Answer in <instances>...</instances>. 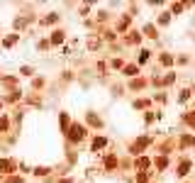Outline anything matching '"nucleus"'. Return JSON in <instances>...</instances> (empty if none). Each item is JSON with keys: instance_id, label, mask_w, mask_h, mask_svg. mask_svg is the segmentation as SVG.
Masks as SVG:
<instances>
[{"instance_id": "f257e3e1", "label": "nucleus", "mask_w": 195, "mask_h": 183, "mask_svg": "<svg viewBox=\"0 0 195 183\" xmlns=\"http://www.w3.org/2000/svg\"><path fill=\"white\" fill-rule=\"evenodd\" d=\"M83 134H86V127H81V124H73L71 129H68V139H83Z\"/></svg>"}, {"instance_id": "f03ea898", "label": "nucleus", "mask_w": 195, "mask_h": 183, "mask_svg": "<svg viewBox=\"0 0 195 183\" xmlns=\"http://www.w3.org/2000/svg\"><path fill=\"white\" fill-rule=\"evenodd\" d=\"M100 147H105V139L102 137H97L95 142H93V149H100Z\"/></svg>"}, {"instance_id": "20e7f679", "label": "nucleus", "mask_w": 195, "mask_h": 183, "mask_svg": "<svg viewBox=\"0 0 195 183\" xmlns=\"http://www.w3.org/2000/svg\"><path fill=\"white\" fill-rule=\"evenodd\" d=\"M61 39H64V34H61V32H56V34H54V37H51V42H54V44H59V42H61Z\"/></svg>"}, {"instance_id": "7ed1b4c3", "label": "nucleus", "mask_w": 195, "mask_h": 183, "mask_svg": "<svg viewBox=\"0 0 195 183\" xmlns=\"http://www.w3.org/2000/svg\"><path fill=\"white\" fill-rule=\"evenodd\" d=\"M10 169H12L10 161H0V171H10Z\"/></svg>"}]
</instances>
